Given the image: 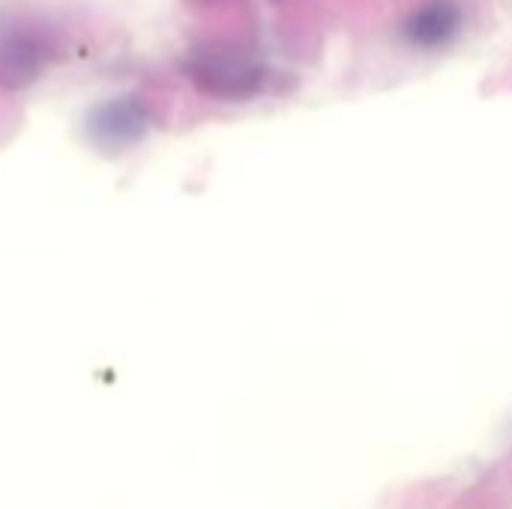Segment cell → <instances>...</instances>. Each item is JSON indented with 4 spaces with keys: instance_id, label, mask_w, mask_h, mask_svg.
Listing matches in <instances>:
<instances>
[{
    "instance_id": "277c9868",
    "label": "cell",
    "mask_w": 512,
    "mask_h": 509,
    "mask_svg": "<svg viewBox=\"0 0 512 509\" xmlns=\"http://www.w3.org/2000/svg\"><path fill=\"white\" fill-rule=\"evenodd\" d=\"M93 126H96L99 135L123 141V138H132V135L141 132L144 114H141L138 102H132V99H117V102H111V105H105V108L96 111Z\"/></svg>"
},
{
    "instance_id": "6da1fadb",
    "label": "cell",
    "mask_w": 512,
    "mask_h": 509,
    "mask_svg": "<svg viewBox=\"0 0 512 509\" xmlns=\"http://www.w3.org/2000/svg\"><path fill=\"white\" fill-rule=\"evenodd\" d=\"M192 81L219 99H249L264 81V69L234 48H201L186 60Z\"/></svg>"
},
{
    "instance_id": "7a4b0ae2",
    "label": "cell",
    "mask_w": 512,
    "mask_h": 509,
    "mask_svg": "<svg viewBox=\"0 0 512 509\" xmlns=\"http://www.w3.org/2000/svg\"><path fill=\"white\" fill-rule=\"evenodd\" d=\"M54 51V39L48 30L30 21H12L0 27V84L3 87H27L42 75L48 57Z\"/></svg>"
},
{
    "instance_id": "3957f363",
    "label": "cell",
    "mask_w": 512,
    "mask_h": 509,
    "mask_svg": "<svg viewBox=\"0 0 512 509\" xmlns=\"http://www.w3.org/2000/svg\"><path fill=\"white\" fill-rule=\"evenodd\" d=\"M462 27V12L450 0H429L408 18V39L423 48H438L450 42Z\"/></svg>"
}]
</instances>
